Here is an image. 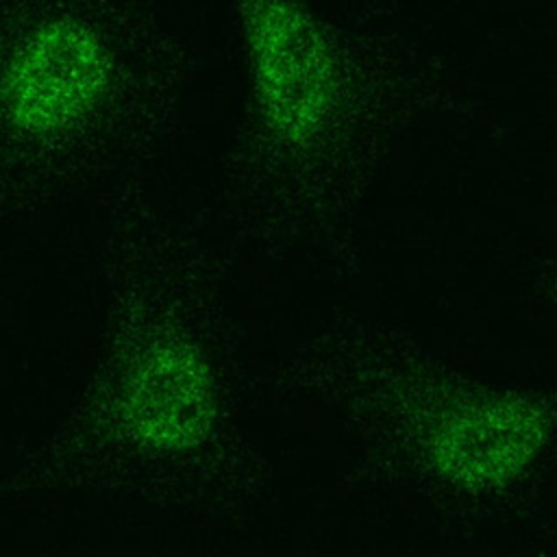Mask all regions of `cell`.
Instances as JSON below:
<instances>
[{"label": "cell", "instance_id": "6da1fadb", "mask_svg": "<svg viewBox=\"0 0 557 557\" xmlns=\"http://www.w3.org/2000/svg\"><path fill=\"white\" fill-rule=\"evenodd\" d=\"M111 59L96 35L72 17L39 24L11 54L0 91L9 120L28 135H57L102 98Z\"/></svg>", "mask_w": 557, "mask_h": 557}, {"label": "cell", "instance_id": "7a4b0ae2", "mask_svg": "<svg viewBox=\"0 0 557 557\" xmlns=\"http://www.w3.org/2000/svg\"><path fill=\"white\" fill-rule=\"evenodd\" d=\"M263 117L287 141L311 137L333 100V63L309 15L292 0H239Z\"/></svg>", "mask_w": 557, "mask_h": 557}, {"label": "cell", "instance_id": "3957f363", "mask_svg": "<svg viewBox=\"0 0 557 557\" xmlns=\"http://www.w3.org/2000/svg\"><path fill=\"white\" fill-rule=\"evenodd\" d=\"M540 440V416L527 405L490 403L446 418L433 450L450 476L485 483L505 479L524 466Z\"/></svg>", "mask_w": 557, "mask_h": 557}, {"label": "cell", "instance_id": "277c9868", "mask_svg": "<svg viewBox=\"0 0 557 557\" xmlns=\"http://www.w3.org/2000/svg\"><path fill=\"white\" fill-rule=\"evenodd\" d=\"M133 403L137 420L152 437L181 440L196 433L205 420V385L196 363L178 350L165 352L141 372Z\"/></svg>", "mask_w": 557, "mask_h": 557}]
</instances>
